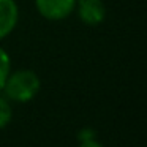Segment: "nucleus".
Listing matches in <instances>:
<instances>
[{"label": "nucleus", "instance_id": "1", "mask_svg": "<svg viewBox=\"0 0 147 147\" xmlns=\"http://www.w3.org/2000/svg\"><path fill=\"white\" fill-rule=\"evenodd\" d=\"M41 89V81L38 74L32 70H16L10 71L5 81L3 90L5 96L10 101L16 103H29L38 95Z\"/></svg>", "mask_w": 147, "mask_h": 147}, {"label": "nucleus", "instance_id": "2", "mask_svg": "<svg viewBox=\"0 0 147 147\" xmlns=\"http://www.w3.org/2000/svg\"><path fill=\"white\" fill-rule=\"evenodd\" d=\"M36 11L48 21H63L74 11L76 0H35Z\"/></svg>", "mask_w": 147, "mask_h": 147}, {"label": "nucleus", "instance_id": "3", "mask_svg": "<svg viewBox=\"0 0 147 147\" xmlns=\"http://www.w3.org/2000/svg\"><path fill=\"white\" fill-rule=\"evenodd\" d=\"M74 10L87 26H100L106 19V7L101 0H76Z\"/></svg>", "mask_w": 147, "mask_h": 147}, {"label": "nucleus", "instance_id": "5", "mask_svg": "<svg viewBox=\"0 0 147 147\" xmlns=\"http://www.w3.org/2000/svg\"><path fill=\"white\" fill-rule=\"evenodd\" d=\"M78 139L82 147H101V142L96 141V131L92 128H84L78 133Z\"/></svg>", "mask_w": 147, "mask_h": 147}, {"label": "nucleus", "instance_id": "7", "mask_svg": "<svg viewBox=\"0 0 147 147\" xmlns=\"http://www.w3.org/2000/svg\"><path fill=\"white\" fill-rule=\"evenodd\" d=\"M11 117H13V109H11L10 100L7 96H0V130L10 123Z\"/></svg>", "mask_w": 147, "mask_h": 147}, {"label": "nucleus", "instance_id": "4", "mask_svg": "<svg viewBox=\"0 0 147 147\" xmlns=\"http://www.w3.org/2000/svg\"><path fill=\"white\" fill-rule=\"evenodd\" d=\"M19 8L14 0H0V41L7 38L18 26Z\"/></svg>", "mask_w": 147, "mask_h": 147}, {"label": "nucleus", "instance_id": "6", "mask_svg": "<svg viewBox=\"0 0 147 147\" xmlns=\"http://www.w3.org/2000/svg\"><path fill=\"white\" fill-rule=\"evenodd\" d=\"M10 71H11L10 54H8L3 48H0V90H2V87H3V84H5V81H7Z\"/></svg>", "mask_w": 147, "mask_h": 147}]
</instances>
